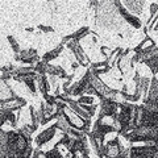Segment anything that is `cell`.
<instances>
[{
    "mask_svg": "<svg viewBox=\"0 0 158 158\" xmlns=\"http://www.w3.org/2000/svg\"><path fill=\"white\" fill-rule=\"evenodd\" d=\"M121 4H123V7H124L128 12L136 16L137 13L142 12V7L145 6V2H140V0H132V2H124Z\"/></svg>",
    "mask_w": 158,
    "mask_h": 158,
    "instance_id": "obj_7",
    "label": "cell"
},
{
    "mask_svg": "<svg viewBox=\"0 0 158 158\" xmlns=\"http://www.w3.org/2000/svg\"><path fill=\"white\" fill-rule=\"evenodd\" d=\"M15 59L21 63H25L27 66H31L32 63H36L38 61H41L38 57V53L36 49L33 48H29V49H24V50H21L19 54H16L15 56Z\"/></svg>",
    "mask_w": 158,
    "mask_h": 158,
    "instance_id": "obj_3",
    "label": "cell"
},
{
    "mask_svg": "<svg viewBox=\"0 0 158 158\" xmlns=\"http://www.w3.org/2000/svg\"><path fill=\"white\" fill-rule=\"evenodd\" d=\"M99 107H100V112H99V117L98 118H104V117H116V115L120 111V103H117L115 100H111V99H106L103 98L100 103H99Z\"/></svg>",
    "mask_w": 158,
    "mask_h": 158,
    "instance_id": "obj_1",
    "label": "cell"
},
{
    "mask_svg": "<svg viewBox=\"0 0 158 158\" xmlns=\"http://www.w3.org/2000/svg\"><path fill=\"white\" fill-rule=\"evenodd\" d=\"M57 131L58 129L56 128V125H53V127H49L46 129L40 132L36 136V138H34V141H36V148H34V149H41L44 145H46L49 141H52L53 138L56 137Z\"/></svg>",
    "mask_w": 158,
    "mask_h": 158,
    "instance_id": "obj_4",
    "label": "cell"
},
{
    "mask_svg": "<svg viewBox=\"0 0 158 158\" xmlns=\"http://www.w3.org/2000/svg\"><path fill=\"white\" fill-rule=\"evenodd\" d=\"M75 100L79 103V104H88V106H92L95 103V98L91 96V95H82L79 96Z\"/></svg>",
    "mask_w": 158,
    "mask_h": 158,
    "instance_id": "obj_12",
    "label": "cell"
},
{
    "mask_svg": "<svg viewBox=\"0 0 158 158\" xmlns=\"http://www.w3.org/2000/svg\"><path fill=\"white\" fill-rule=\"evenodd\" d=\"M116 6H117V9H118V12H120L123 20H125L127 24H129V25L132 28H135V29H141L142 28L141 20L138 19L137 16H135V15H132V13L128 12L127 9L123 7V4L120 2H116Z\"/></svg>",
    "mask_w": 158,
    "mask_h": 158,
    "instance_id": "obj_5",
    "label": "cell"
},
{
    "mask_svg": "<svg viewBox=\"0 0 158 158\" xmlns=\"http://www.w3.org/2000/svg\"><path fill=\"white\" fill-rule=\"evenodd\" d=\"M7 40H8V42H9V45H11V48H12V50H13V53H15V56L16 54H19L20 52V46H19V44H17V41L15 40V37L13 36H8L7 37Z\"/></svg>",
    "mask_w": 158,
    "mask_h": 158,
    "instance_id": "obj_13",
    "label": "cell"
},
{
    "mask_svg": "<svg viewBox=\"0 0 158 158\" xmlns=\"http://www.w3.org/2000/svg\"><path fill=\"white\" fill-rule=\"evenodd\" d=\"M32 158H44V154H42V152L40 150V149H34L33 152V156Z\"/></svg>",
    "mask_w": 158,
    "mask_h": 158,
    "instance_id": "obj_16",
    "label": "cell"
},
{
    "mask_svg": "<svg viewBox=\"0 0 158 158\" xmlns=\"http://www.w3.org/2000/svg\"><path fill=\"white\" fill-rule=\"evenodd\" d=\"M17 118L19 115L16 111H8V110H2V125L4 127L6 123H9L12 127L17 125Z\"/></svg>",
    "mask_w": 158,
    "mask_h": 158,
    "instance_id": "obj_8",
    "label": "cell"
},
{
    "mask_svg": "<svg viewBox=\"0 0 158 158\" xmlns=\"http://www.w3.org/2000/svg\"><path fill=\"white\" fill-rule=\"evenodd\" d=\"M157 102H158V78H157V75H153L149 91H148L146 98L144 99V104H146V106H154L156 107Z\"/></svg>",
    "mask_w": 158,
    "mask_h": 158,
    "instance_id": "obj_6",
    "label": "cell"
},
{
    "mask_svg": "<svg viewBox=\"0 0 158 158\" xmlns=\"http://www.w3.org/2000/svg\"><path fill=\"white\" fill-rule=\"evenodd\" d=\"M63 46H65V44L62 42V44H59V45H58L56 49H52V50L46 52V53L42 56V61L46 62V63H49V62H52L53 59H56L57 57H59V54L63 52Z\"/></svg>",
    "mask_w": 158,
    "mask_h": 158,
    "instance_id": "obj_9",
    "label": "cell"
},
{
    "mask_svg": "<svg viewBox=\"0 0 158 158\" xmlns=\"http://www.w3.org/2000/svg\"><path fill=\"white\" fill-rule=\"evenodd\" d=\"M123 152V145L120 144L118 137H113L112 140L104 142L103 145V158H117Z\"/></svg>",
    "mask_w": 158,
    "mask_h": 158,
    "instance_id": "obj_2",
    "label": "cell"
},
{
    "mask_svg": "<svg viewBox=\"0 0 158 158\" xmlns=\"http://www.w3.org/2000/svg\"><path fill=\"white\" fill-rule=\"evenodd\" d=\"M144 65L150 69L152 73H153V75H157V74H158V54H156L153 58L145 61Z\"/></svg>",
    "mask_w": 158,
    "mask_h": 158,
    "instance_id": "obj_10",
    "label": "cell"
},
{
    "mask_svg": "<svg viewBox=\"0 0 158 158\" xmlns=\"http://www.w3.org/2000/svg\"><path fill=\"white\" fill-rule=\"evenodd\" d=\"M149 13H150V20H149V24L153 19H154V16L158 13V3H152L150 4V7H149ZM148 24V25H149Z\"/></svg>",
    "mask_w": 158,
    "mask_h": 158,
    "instance_id": "obj_14",
    "label": "cell"
},
{
    "mask_svg": "<svg viewBox=\"0 0 158 158\" xmlns=\"http://www.w3.org/2000/svg\"><path fill=\"white\" fill-rule=\"evenodd\" d=\"M42 154H44V158H65V156L59 150V146H57V145L50 150L42 152Z\"/></svg>",
    "mask_w": 158,
    "mask_h": 158,
    "instance_id": "obj_11",
    "label": "cell"
},
{
    "mask_svg": "<svg viewBox=\"0 0 158 158\" xmlns=\"http://www.w3.org/2000/svg\"><path fill=\"white\" fill-rule=\"evenodd\" d=\"M37 29L38 31H41V32H44V33H50V32H54V29L52 28V27H48V25H38L37 27Z\"/></svg>",
    "mask_w": 158,
    "mask_h": 158,
    "instance_id": "obj_15",
    "label": "cell"
}]
</instances>
